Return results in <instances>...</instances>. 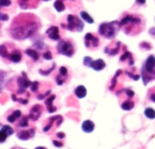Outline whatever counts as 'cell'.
<instances>
[{"label":"cell","instance_id":"74e56055","mask_svg":"<svg viewBox=\"0 0 155 149\" xmlns=\"http://www.w3.org/2000/svg\"><path fill=\"white\" fill-rule=\"evenodd\" d=\"M126 93H127L130 97H133V96L134 95V93L133 91H131V90H126Z\"/></svg>","mask_w":155,"mask_h":149},{"label":"cell","instance_id":"3957f363","mask_svg":"<svg viewBox=\"0 0 155 149\" xmlns=\"http://www.w3.org/2000/svg\"><path fill=\"white\" fill-rule=\"evenodd\" d=\"M121 28L120 22L113 21L110 23H103L99 26V34L107 39H113L116 36L117 33Z\"/></svg>","mask_w":155,"mask_h":149},{"label":"cell","instance_id":"60d3db41","mask_svg":"<svg viewBox=\"0 0 155 149\" xmlns=\"http://www.w3.org/2000/svg\"><path fill=\"white\" fill-rule=\"evenodd\" d=\"M35 149H46L45 147H36Z\"/></svg>","mask_w":155,"mask_h":149},{"label":"cell","instance_id":"7bdbcfd3","mask_svg":"<svg viewBox=\"0 0 155 149\" xmlns=\"http://www.w3.org/2000/svg\"><path fill=\"white\" fill-rule=\"evenodd\" d=\"M62 1H63V0H62Z\"/></svg>","mask_w":155,"mask_h":149},{"label":"cell","instance_id":"8fae6325","mask_svg":"<svg viewBox=\"0 0 155 149\" xmlns=\"http://www.w3.org/2000/svg\"><path fill=\"white\" fill-rule=\"evenodd\" d=\"M42 113V107L40 105H35L32 107V109L30 110V114H29V118H31L32 120L35 121L39 118L40 115Z\"/></svg>","mask_w":155,"mask_h":149},{"label":"cell","instance_id":"2e32d148","mask_svg":"<svg viewBox=\"0 0 155 149\" xmlns=\"http://www.w3.org/2000/svg\"><path fill=\"white\" fill-rule=\"evenodd\" d=\"M82 128H83V130H84V132H86V133H91V132H93V130L94 129V124L92 121H90V120H86V121H84V122L83 123Z\"/></svg>","mask_w":155,"mask_h":149},{"label":"cell","instance_id":"f546056e","mask_svg":"<svg viewBox=\"0 0 155 149\" xmlns=\"http://www.w3.org/2000/svg\"><path fill=\"white\" fill-rule=\"evenodd\" d=\"M43 56H44V58H45V59H46V60H51V59L53 58V56H52V53H51L50 51H46V52H45V53L43 54Z\"/></svg>","mask_w":155,"mask_h":149},{"label":"cell","instance_id":"603a6c76","mask_svg":"<svg viewBox=\"0 0 155 149\" xmlns=\"http://www.w3.org/2000/svg\"><path fill=\"white\" fill-rule=\"evenodd\" d=\"M0 56L2 57H5V58H8L9 57V53L7 51V47L5 45L0 46Z\"/></svg>","mask_w":155,"mask_h":149},{"label":"cell","instance_id":"9a60e30c","mask_svg":"<svg viewBox=\"0 0 155 149\" xmlns=\"http://www.w3.org/2000/svg\"><path fill=\"white\" fill-rule=\"evenodd\" d=\"M8 59H9L11 62H13V63H18V62H20L21 59H22V54H21V52H20L19 50L15 49V50H14L11 54H9Z\"/></svg>","mask_w":155,"mask_h":149},{"label":"cell","instance_id":"30bf717a","mask_svg":"<svg viewBox=\"0 0 155 149\" xmlns=\"http://www.w3.org/2000/svg\"><path fill=\"white\" fill-rule=\"evenodd\" d=\"M14 133V129L9 126H4L0 130V143H4L8 136Z\"/></svg>","mask_w":155,"mask_h":149},{"label":"cell","instance_id":"9c48e42d","mask_svg":"<svg viewBox=\"0 0 155 149\" xmlns=\"http://www.w3.org/2000/svg\"><path fill=\"white\" fill-rule=\"evenodd\" d=\"M46 35L48 36L49 38H51L52 40L57 41L60 40V34H59V28L55 25L50 26L47 30H46Z\"/></svg>","mask_w":155,"mask_h":149},{"label":"cell","instance_id":"5bb4252c","mask_svg":"<svg viewBox=\"0 0 155 149\" xmlns=\"http://www.w3.org/2000/svg\"><path fill=\"white\" fill-rule=\"evenodd\" d=\"M18 4L21 8L27 9L28 7H35V5H37V2L35 0H17Z\"/></svg>","mask_w":155,"mask_h":149},{"label":"cell","instance_id":"ac0fdd59","mask_svg":"<svg viewBox=\"0 0 155 149\" xmlns=\"http://www.w3.org/2000/svg\"><path fill=\"white\" fill-rule=\"evenodd\" d=\"M54 98H55V96H51V97H48L47 100L45 101V105L47 106V110H48L49 113H54V112L56 110V108L54 107L53 105H52V102L54 100Z\"/></svg>","mask_w":155,"mask_h":149},{"label":"cell","instance_id":"1f68e13d","mask_svg":"<svg viewBox=\"0 0 155 149\" xmlns=\"http://www.w3.org/2000/svg\"><path fill=\"white\" fill-rule=\"evenodd\" d=\"M92 61H93V59H92L91 57H89V56H85V57H84V64L85 66H89Z\"/></svg>","mask_w":155,"mask_h":149},{"label":"cell","instance_id":"ab89813d","mask_svg":"<svg viewBox=\"0 0 155 149\" xmlns=\"http://www.w3.org/2000/svg\"><path fill=\"white\" fill-rule=\"evenodd\" d=\"M3 85H4V81L0 80V91H1L2 88H3Z\"/></svg>","mask_w":155,"mask_h":149},{"label":"cell","instance_id":"f1b7e54d","mask_svg":"<svg viewBox=\"0 0 155 149\" xmlns=\"http://www.w3.org/2000/svg\"><path fill=\"white\" fill-rule=\"evenodd\" d=\"M11 5V0H0V8L4 6H9Z\"/></svg>","mask_w":155,"mask_h":149},{"label":"cell","instance_id":"b9f144b4","mask_svg":"<svg viewBox=\"0 0 155 149\" xmlns=\"http://www.w3.org/2000/svg\"><path fill=\"white\" fill-rule=\"evenodd\" d=\"M43 1H49V0H43Z\"/></svg>","mask_w":155,"mask_h":149},{"label":"cell","instance_id":"ba28073f","mask_svg":"<svg viewBox=\"0 0 155 149\" xmlns=\"http://www.w3.org/2000/svg\"><path fill=\"white\" fill-rule=\"evenodd\" d=\"M17 84H18V86H19L18 93H24L28 86H31L32 82L28 79V77L26 76V74L25 72H23L22 76H19L17 78Z\"/></svg>","mask_w":155,"mask_h":149},{"label":"cell","instance_id":"8d00e7d4","mask_svg":"<svg viewBox=\"0 0 155 149\" xmlns=\"http://www.w3.org/2000/svg\"><path fill=\"white\" fill-rule=\"evenodd\" d=\"M56 136H57V137H59V138H64V133H58Z\"/></svg>","mask_w":155,"mask_h":149},{"label":"cell","instance_id":"d6986e66","mask_svg":"<svg viewBox=\"0 0 155 149\" xmlns=\"http://www.w3.org/2000/svg\"><path fill=\"white\" fill-rule=\"evenodd\" d=\"M21 116H22L21 111H19V110H15V112H13V114H11L10 116H8V117H7V121H8L9 123H14V122H15V120H16L17 118H20V117H21Z\"/></svg>","mask_w":155,"mask_h":149},{"label":"cell","instance_id":"52a82bcc","mask_svg":"<svg viewBox=\"0 0 155 149\" xmlns=\"http://www.w3.org/2000/svg\"><path fill=\"white\" fill-rule=\"evenodd\" d=\"M84 43H85V46L88 49H90V50L96 49L99 46V45H100L99 38L97 36H95L92 33H87L85 35V36H84Z\"/></svg>","mask_w":155,"mask_h":149},{"label":"cell","instance_id":"5b68a950","mask_svg":"<svg viewBox=\"0 0 155 149\" xmlns=\"http://www.w3.org/2000/svg\"><path fill=\"white\" fill-rule=\"evenodd\" d=\"M62 26L70 31L81 32V31H83L84 25L83 21L81 19H79L78 16L74 15H69L67 16V24L66 25L62 24Z\"/></svg>","mask_w":155,"mask_h":149},{"label":"cell","instance_id":"d6a6232c","mask_svg":"<svg viewBox=\"0 0 155 149\" xmlns=\"http://www.w3.org/2000/svg\"><path fill=\"white\" fill-rule=\"evenodd\" d=\"M8 19H9L8 15H6V14H4V13H1V12H0V20H1V21H7Z\"/></svg>","mask_w":155,"mask_h":149},{"label":"cell","instance_id":"8992f818","mask_svg":"<svg viewBox=\"0 0 155 149\" xmlns=\"http://www.w3.org/2000/svg\"><path fill=\"white\" fill-rule=\"evenodd\" d=\"M57 50L61 55H64L65 56L71 57L74 56L75 49L74 44L67 39L60 40L57 44Z\"/></svg>","mask_w":155,"mask_h":149},{"label":"cell","instance_id":"7402d4cb","mask_svg":"<svg viewBox=\"0 0 155 149\" xmlns=\"http://www.w3.org/2000/svg\"><path fill=\"white\" fill-rule=\"evenodd\" d=\"M81 17L83 18V20H84V21H86L87 23H89V24H93L94 21V19L90 16V15L87 13V12H85V11H82L81 13Z\"/></svg>","mask_w":155,"mask_h":149},{"label":"cell","instance_id":"44dd1931","mask_svg":"<svg viewBox=\"0 0 155 149\" xmlns=\"http://www.w3.org/2000/svg\"><path fill=\"white\" fill-rule=\"evenodd\" d=\"M55 10L57 12H63L64 9H65V6H64V4L63 3L62 0H56L54 2V5Z\"/></svg>","mask_w":155,"mask_h":149},{"label":"cell","instance_id":"4dcf8cb0","mask_svg":"<svg viewBox=\"0 0 155 149\" xmlns=\"http://www.w3.org/2000/svg\"><path fill=\"white\" fill-rule=\"evenodd\" d=\"M38 86H39V84H38V82H32V85H31V90L33 91V92H35L36 90H37V88H38Z\"/></svg>","mask_w":155,"mask_h":149},{"label":"cell","instance_id":"e0dca14e","mask_svg":"<svg viewBox=\"0 0 155 149\" xmlns=\"http://www.w3.org/2000/svg\"><path fill=\"white\" fill-rule=\"evenodd\" d=\"M74 93L78 98H83L86 96V88L84 86H79L75 88Z\"/></svg>","mask_w":155,"mask_h":149},{"label":"cell","instance_id":"7c38bea8","mask_svg":"<svg viewBox=\"0 0 155 149\" xmlns=\"http://www.w3.org/2000/svg\"><path fill=\"white\" fill-rule=\"evenodd\" d=\"M35 135V129H28V130H23L21 132L17 133V137L21 140H28L32 138Z\"/></svg>","mask_w":155,"mask_h":149},{"label":"cell","instance_id":"d4e9b609","mask_svg":"<svg viewBox=\"0 0 155 149\" xmlns=\"http://www.w3.org/2000/svg\"><path fill=\"white\" fill-rule=\"evenodd\" d=\"M134 107V103L131 101H126L122 105V108L124 110H131Z\"/></svg>","mask_w":155,"mask_h":149},{"label":"cell","instance_id":"4fadbf2b","mask_svg":"<svg viewBox=\"0 0 155 149\" xmlns=\"http://www.w3.org/2000/svg\"><path fill=\"white\" fill-rule=\"evenodd\" d=\"M89 66L92 67L93 69H94L95 71H101V70H103L105 67V63L102 59L93 60Z\"/></svg>","mask_w":155,"mask_h":149},{"label":"cell","instance_id":"83f0119b","mask_svg":"<svg viewBox=\"0 0 155 149\" xmlns=\"http://www.w3.org/2000/svg\"><path fill=\"white\" fill-rule=\"evenodd\" d=\"M67 73H68V71H67V69H66V67H64V66H62V67H60V69H59V76H67Z\"/></svg>","mask_w":155,"mask_h":149},{"label":"cell","instance_id":"7a4b0ae2","mask_svg":"<svg viewBox=\"0 0 155 149\" xmlns=\"http://www.w3.org/2000/svg\"><path fill=\"white\" fill-rule=\"evenodd\" d=\"M121 27H124V32L127 35L136 36L143 30L144 22L142 16L127 15L120 21Z\"/></svg>","mask_w":155,"mask_h":149},{"label":"cell","instance_id":"d590c367","mask_svg":"<svg viewBox=\"0 0 155 149\" xmlns=\"http://www.w3.org/2000/svg\"><path fill=\"white\" fill-rule=\"evenodd\" d=\"M150 34L153 36V37H155V27H153L152 29H150Z\"/></svg>","mask_w":155,"mask_h":149},{"label":"cell","instance_id":"f35d334b","mask_svg":"<svg viewBox=\"0 0 155 149\" xmlns=\"http://www.w3.org/2000/svg\"><path fill=\"white\" fill-rule=\"evenodd\" d=\"M136 2L139 3V4H142V5H144L145 4V0H136Z\"/></svg>","mask_w":155,"mask_h":149},{"label":"cell","instance_id":"e575fe53","mask_svg":"<svg viewBox=\"0 0 155 149\" xmlns=\"http://www.w3.org/2000/svg\"><path fill=\"white\" fill-rule=\"evenodd\" d=\"M5 74L3 71H0V80L4 81L5 80Z\"/></svg>","mask_w":155,"mask_h":149},{"label":"cell","instance_id":"836d02e7","mask_svg":"<svg viewBox=\"0 0 155 149\" xmlns=\"http://www.w3.org/2000/svg\"><path fill=\"white\" fill-rule=\"evenodd\" d=\"M53 144L55 146V147H62L64 145H63V143H61V142H58V141H55V140H54L53 141Z\"/></svg>","mask_w":155,"mask_h":149},{"label":"cell","instance_id":"cb8c5ba5","mask_svg":"<svg viewBox=\"0 0 155 149\" xmlns=\"http://www.w3.org/2000/svg\"><path fill=\"white\" fill-rule=\"evenodd\" d=\"M145 116L150 119H153L155 118V111L153 108H147L145 110Z\"/></svg>","mask_w":155,"mask_h":149},{"label":"cell","instance_id":"4316f807","mask_svg":"<svg viewBox=\"0 0 155 149\" xmlns=\"http://www.w3.org/2000/svg\"><path fill=\"white\" fill-rule=\"evenodd\" d=\"M29 118V117H23V119H21L20 120V122H19V126L21 127H26L27 126H28V119Z\"/></svg>","mask_w":155,"mask_h":149},{"label":"cell","instance_id":"484cf974","mask_svg":"<svg viewBox=\"0 0 155 149\" xmlns=\"http://www.w3.org/2000/svg\"><path fill=\"white\" fill-rule=\"evenodd\" d=\"M54 68H55V64H53V66H52L51 68H49L48 70H42V69H40V70H39V73H40L41 75H43V76H48Z\"/></svg>","mask_w":155,"mask_h":149},{"label":"cell","instance_id":"6da1fadb","mask_svg":"<svg viewBox=\"0 0 155 149\" xmlns=\"http://www.w3.org/2000/svg\"><path fill=\"white\" fill-rule=\"evenodd\" d=\"M39 23L31 14L20 15L15 17L10 27V35L17 40H24L32 36L38 29Z\"/></svg>","mask_w":155,"mask_h":149},{"label":"cell","instance_id":"277c9868","mask_svg":"<svg viewBox=\"0 0 155 149\" xmlns=\"http://www.w3.org/2000/svg\"><path fill=\"white\" fill-rule=\"evenodd\" d=\"M142 76L144 84L151 81L153 78H155V56H150L144 63L142 71Z\"/></svg>","mask_w":155,"mask_h":149},{"label":"cell","instance_id":"ffe728a7","mask_svg":"<svg viewBox=\"0 0 155 149\" xmlns=\"http://www.w3.org/2000/svg\"><path fill=\"white\" fill-rule=\"evenodd\" d=\"M25 54L28 56H30L34 61H37L38 59H39V54L35 51V50H34V49H26L25 50Z\"/></svg>","mask_w":155,"mask_h":149}]
</instances>
